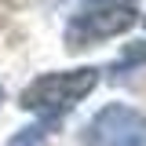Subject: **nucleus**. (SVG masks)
Wrapping results in <instances>:
<instances>
[{
  "label": "nucleus",
  "mask_w": 146,
  "mask_h": 146,
  "mask_svg": "<svg viewBox=\"0 0 146 146\" xmlns=\"http://www.w3.org/2000/svg\"><path fill=\"white\" fill-rule=\"evenodd\" d=\"M139 62H146V44H131L124 51V58L113 62V73H124V70H131V66H139Z\"/></svg>",
  "instance_id": "nucleus-4"
},
{
  "label": "nucleus",
  "mask_w": 146,
  "mask_h": 146,
  "mask_svg": "<svg viewBox=\"0 0 146 146\" xmlns=\"http://www.w3.org/2000/svg\"><path fill=\"white\" fill-rule=\"evenodd\" d=\"M84 146H146V113L110 102L84 128Z\"/></svg>",
  "instance_id": "nucleus-3"
},
{
  "label": "nucleus",
  "mask_w": 146,
  "mask_h": 146,
  "mask_svg": "<svg viewBox=\"0 0 146 146\" xmlns=\"http://www.w3.org/2000/svg\"><path fill=\"white\" fill-rule=\"evenodd\" d=\"M139 11L128 0H91L84 11H77L66 26V48L80 51L91 44H102L110 36H121L135 26Z\"/></svg>",
  "instance_id": "nucleus-2"
},
{
  "label": "nucleus",
  "mask_w": 146,
  "mask_h": 146,
  "mask_svg": "<svg viewBox=\"0 0 146 146\" xmlns=\"http://www.w3.org/2000/svg\"><path fill=\"white\" fill-rule=\"evenodd\" d=\"M99 84V70L95 66H80V70H62V73H44L33 84H26L18 95V106L40 113V121H62L80 99H88Z\"/></svg>",
  "instance_id": "nucleus-1"
},
{
  "label": "nucleus",
  "mask_w": 146,
  "mask_h": 146,
  "mask_svg": "<svg viewBox=\"0 0 146 146\" xmlns=\"http://www.w3.org/2000/svg\"><path fill=\"white\" fill-rule=\"evenodd\" d=\"M0 102H4V88H0Z\"/></svg>",
  "instance_id": "nucleus-5"
},
{
  "label": "nucleus",
  "mask_w": 146,
  "mask_h": 146,
  "mask_svg": "<svg viewBox=\"0 0 146 146\" xmlns=\"http://www.w3.org/2000/svg\"><path fill=\"white\" fill-rule=\"evenodd\" d=\"M143 22H146V15H143Z\"/></svg>",
  "instance_id": "nucleus-6"
}]
</instances>
